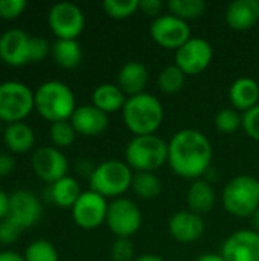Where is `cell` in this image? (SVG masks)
I'll return each mask as SVG.
<instances>
[{
  "instance_id": "f35d334b",
  "label": "cell",
  "mask_w": 259,
  "mask_h": 261,
  "mask_svg": "<svg viewBox=\"0 0 259 261\" xmlns=\"http://www.w3.org/2000/svg\"><path fill=\"white\" fill-rule=\"evenodd\" d=\"M15 170V161L8 153H0V177L9 176Z\"/></svg>"
},
{
  "instance_id": "74e56055",
  "label": "cell",
  "mask_w": 259,
  "mask_h": 261,
  "mask_svg": "<svg viewBox=\"0 0 259 261\" xmlns=\"http://www.w3.org/2000/svg\"><path fill=\"white\" fill-rule=\"evenodd\" d=\"M163 3L160 0H139V9L148 17H160Z\"/></svg>"
},
{
  "instance_id": "ee69618b",
  "label": "cell",
  "mask_w": 259,
  "mask_h": 261,
  "mask_svg": "<svg viewBox=\"0 0 259 261\" xmlns=\"http://www.w3.org/2000/svg\"><path fill=\"white\" fill-rule=\"evenodd\" d=\"M252 226H253V231L259 234V208L255 211V214L252 216Z\"/></svg>"
},
{
  "instance_id": "ab89813d",
  "label": "cell",
  "mask_w": 259,
  "mask_h": 261,
  "mask_svg": "<svg viewBox=\"0 0 259 261\" xmlns=\"http://www.w3.org/2000/svg\"><path fill=\"white\" fill-rule=\"evenodd\" d=\"M9 217V196L0 190V220Z\"/></svg>"
},
{
  "instance_id": "d590c367",
  "label": "cell",
  "mask_w": 259,
  "mask_h": 261,
  "mask_svg": "<svg viewBox=\"0 0 259 261\" xmlns=\"http://www.w3.org/2000/svg\"><path fill=\"white\" fill-rule=\"evenodd\" d=\"M243 128L249 138L259 141V104L243 113Z\"/></svg>"
},
{
  "instance_id": "7c38bea8",
  "label": "cell",
  "mask_w": 259,
  "mask_h": 261,
  "mask_svg": "<svg viewBox=\"0 0 259 261\" xmlns=\"http://www.w3.org/2000/svg\"><path fill=\"white\" fill-rule=\"evenodd\" d=\"M107 199L95 191H84L72 208L75 223L82 229H95L107 219Z\"/></svg>"
},
{
  "instance_id": "60d3db41",
  "label": "cell",
  "mask_w": 259,
  "mask_h": 261,
  "mask_svg": "<svg viewBox=\"0 0 259 261\" xmlns=\"http://www.w3.org/2000/svg\"><path fill=\"white\" fill-rule=\"evenodd\" d=\"M0 261H24V257H21L15 251H2L0 252Z\"/></svg>"
},
{
  "instance_id": "3957f363",
  "label": "cell",
  "mask_w": 259,
  "mask_h": 261,
  "mask_svg": "<svg viewBox=\"0 0 259 261\" xmlns=\"http://www.w3.org/2000/svg\"><path fill=\"white\" fill-rule=\"evenodd\" d=\"M35 109L47 121H69L76 110L72 89L61 81H46L35 92Z\"/></svg>"
},
{
  "instance_id": "5b68a950",
  "label": "cell",
  "mask_w": 259,
  "mask_h": 261,
  "mask_svg": "<svg viewBox=\"0 0 259 261\" xmlns=\"http://www.w3.org/2000/svg\"><path fill=\"white\" fill-rule=\"evenodd\" d=\"M223 206L235 217H252L259 208V180L241 174L231 179L223 190Z\"/></svg>"
},
{
  "instance_id": "484cf974",
  "label": "cell",
  "mask_w": 259,
  "mask_h": 261,
  "mask_svg": "<svg viewBox=\"0 0 259 261\" xmlns=\"http://www.w3.org/2000/svg\"><path fill=\"white\" fill-rule=\"evenodd\" d=\"M50 52L55 63L64 69H73L82 60V50L76 40H56Z\"/></svg>"
},
{
  "instance_id": "8d00e7d4",
  "label": "cell",
  "mask_w": 259,
  "mask_h": 261,
  "mask_svg": "<svg viewBox=\"0 0 259 261\" xmlns=\"http://www.w3.org/2000/svg\"><path fill=\"white\" fill-rule=\"evenodd\" d=\"M26 0H0V17L5 20L17 18L26 9Z\"/></svg>"
},
{
  "instance_id": "4316f807",
  "label": "cell",
  "mask_w": 259,
  "mask_h": 261,
  "mask_svg": "<svg viewBox=\"0 0 259 261\" xmlns=\"http://www.w3.org/2000/svg\"><path fill=\"white\" fill-rule=\"evenodd\" d=\"M131 190L134 191V194L137 197H140L143 200H153L160 194L162 182L151 171H137L133 176Z\"/></svg>"
},
{
  "instance_id": "e575fe53",
  "label": "cell",
  "mask_w": 259,
  "mask_h": 261,
  "mask_svg": "<svg viewBox=\"0 0 259 261\" xmlns=\"http://www.w3.org/2000/svg\"><path fill=\"white\" fill-rule=\"evenodd\" d=\"M21 231L23 228L15 220H12L11 217H6L5 220L0 222V243L2 245L15 243L20 239Z\"/></svg>"
},
{
  "instance_id": "8fae6325",
  "label": "cell",
  "mask_w": 259,
  "mask_h": 261,
  "mask_svg": "<svg viewBox=\"0 0 259 261\" xmlns=\"http://www.w3.org/2000/svg\"><path fill=\"white\" fill-rule=\"evenodd\" d=\"M212 46L205 38H191L176 50V66L188 76L205 72L212 61Z\"/></svg>"
},
{
  "instance_id": "7bdbcfd3",
  "label": "cell",
  "mask_w": 259,
  "mask_h": 261,
  "mask_svg": "<svg viewBox=\"0 0 259 261\" xmlns=\"http://www.w3.org/2000/svg\"><path fill=\"white\" fill-rule=\"evenodd\" d=\"M134 261H165L160 255H156V254H145V255H140L137 258H134Z\"/></svg>"
},
{
  "instance_id": "7402d4cb",
  "label": "cell",
  "mask_w": 259,
  "mask_h": 261,
  "mask_svg": "<svg viewBox=\"0 0 259 261\" xmlns=\"http://www.w3.org/2000/svg\"><path fill=\"white\" fill-rule=\"evenodd\" d=\"M229 99L235 110L247 112L259 104V86L252 78H238L229 89Z\"/></svg>"
},
{
  "instance_id": "9c48e42d",
  "label": "cell",
  "mask_w": 259,
  "mask_h": 261,
  "mask_svg": "<svg viewBox=\"0 0 259 261\" xmlns=\"http://www.w3.org/2000/svg\"><path fill=\"white\" fill-rule=\"evenodd\" d=\"M49 28L58 40H76L84 29V14L79 6L70 2L55 3L49 11Z\"/></svg>"
},
{
  "instance_id": "4dcf8cb0",
  "label": "cell",
  "mask_w": 259,
  "mask_h": 261,
  "mask_svg": "<svg viewBox=\"0 0 259 261\" xmlns=\"http://www.w3.org/2000/svg\"><path fill=\"white\" fill-rule=\"evenodd\" d=\"M50 139L53 142V145L60 147V148H66V147H70L76 138V130L73 128L70 119L69 121H58V122H53L50 125Z\"/></svg>"
},
{
  "instance_id": "ba28073f",
  "label": "cell",
  "mask_w": 259,
  "mask_h": 261,
  "mask_svg": "<svg viewBox=\"0 0 259 261\" xmlns=\"http://www.w3.org/2000/svg\"><path fill=\"white\" fill-rule=\"evenodd\" d=\"M105 223L118 239H130L142 226V213L133 200L118 197L108 203Z\"/></svg>"
},
{
  "instance_id": "1f68e13d",
  "label": "cell",
  "mask_w": 259,
  "mask_h": 261,
  "mask_svg": "<svg viewBox=\"0 0 259 261\" xmlns=\"http://www.w3.org/2000/svg\"><path fill=\"white\" fill-rule=\"evenodd\" d=\"M102 8L108 17L122 20L131 17L139 9V0H105Z\"/></svg>"
},
{
  "instance_id": "603a6c76",
  "label": "cell",
  "mask_w": 259,
  "mask_h": 261,
  "mask_svg": "<svg viewBox=\"0 0 259 261\" xmlns=\"http://www.w3.org/2000/svg\"><path fill=\"white\" fill-rule=\"evenodd\" d=\"M93 106L102 110L104 113H114L124 109L127 102V95L116 84H101L93 90Z\"/></svg>"
},
{
  "instance_id": "44dd1931",
  "label": "cell",
  "mask_w": 259,
  "mask_h": 261,
  "mask_svg": "<svg viewBox=\"0 0 259 261\" xmlns=\"http://www.w3.org/2000/svg\"><path fill=\"white\" fill-rule=\"evenodd\" d=\"M215 200H217V194L214 187L211 185V182L203 180V179H195L186 194V202L189 206V211L202 216L206 214L209 211H212V208L215 206Z\"/></svg>"
},
{
  "instance_id": "2e32d148",
  "label": "cell",
  "mask_w": 259,
  "mask_h": 261,
  "mask_svg": "<svg viewBox=\"0 0 259 261\" xmlns=\"http://www.w3.org/2000/svg\"><path fill=\"white\" fill-rule=\"evenodd\" d=\"M41 213V202L32 191L18 190L9 196V217L23 229L34 226L40 220Z\"/></svg>"
},
{
  "instance_id": "cb8c5ba5",
  "label": "cell",
  "mask_w": 259,
  "mask_h": 261,
  "mask_svg": "<svg viewBox=\"0 0 259 261\" xmlns=\"http://www.w3.org/2000/svg\"><path fill=\"white\" fill-rule=\"evenodd\" d=\"M3 141L12 153H27L35 144V135L27 124L14 122L5 128Z\"/></svg>"
},
{
  "instance_id": "277c9868",
  "label": "cell",
  "mask_w": 259,
  "mask_h": 261,
  "mask_svg": "<svg viewBox=\"0 0 259 261\" xmlns=\"http://www.w3.org/2000/svg\"><path fill=\"white\" fill-rule=\"evenodd\" d=\"M125 161L131 170L153 173L168 162V142L157 135L134 136L125 148Z\"/></svg>"
},
{
  "instance_id": "d6986e66",
  "label": "cell",
  "mask_w": 259,
  "mask_h": 261,
  "mask_svg": "<svg viewBox=\"0 0 259 261\" xmlns=\"http://www.w3.org/2000/svg\"><path fill=\"white\" fill-rule=\"evenodd\" d=\"M226 21L235 31H249L259 21V0H235L226 9Z\"/></svg>"
},
{
  "instance_id": "6da1fadb",
  "label": "cell",
  "mask_w": 259,
  "mask_h": 261,
  "mask_svg": "<svg viewBox=\"0 0 259 261\" xmlns=\"http://www.w3.org/2000/svg\"><path fill=\"white\" fill-rule=\"evenodd\" d=\"M211 162V141L195 128H183L168 142V164L180 177L195 180L209 171Z\"/></svg>"
},
{
  "instance_id": "e0dca14e",
  "label": "cell",
  "mask_w": 259,
  "mask_h": 261,
  "mask_svg": "<svg viewBox=\"0 0 259 261\" xmlns=\"http://www.w3.org/2000/svg\"><path fill=\"white\" fill-rule=\"evenodd\" d=\"M168 229L174 240L180 243H192L205 234V222L202 216L192 211H179L169 219Z\"/></svg>"
},
{
  "instance_id": "b9f144b4",
  "label": "cell",
  "mask_w": 259,
  "mask_h": 261,
  "mask_svg": "<svg viewBox=\"0 0 259 261\" xmlns=\"http://www.w3.org/2000/svg\"><path fill=\"white\" fill-rule=\"evenodd\" d=\"M195 261H224L221 254H202Z\"/></svg>"
},
{
  "instance_id": "9a60e30c",
  "label": "cell",
  "mask_w": 259,
  "mask_h": 261,
  "mask_svg": "<svg viewBox=\"0 0 259 261\" xmlns=\"http://www.w3.org/2000/svg\"><path fill=\"white\" fill-rule=\"evenodd\" d=\"M224 261H259V234L253 229H240L229 236L221 248Z\"/></svg>"
},
{
  "instance_id": "ffe728a7",
  "label": "cell",
  "mask_w": 259,
  "mask_h": 261,
  "mask_svg": "<svg viewBox=\"0 0 259 261\" xmlns=\"http://www.w3.org/2000/svg\"><path fill=\"white\" fill-rule=\"evenodd\" d=\"M148 69L140 61H128L125 63L118 73V86L121 90L130 96H136L143 93L148 84Z\"/></svg>"
},
{
  "instance_id": "836d02e7",
  "label": "cell",
  "mask_w": 259,
  "mask_h": 261,
  "mask_svg": "<svg viewBox=\"0 0 259 261\" xmlns=\"http://www.w3.org/2000/svg\"><path fill=\"white\" fill-rule=\"evenodd\" d=\"M113 261H134V246L130 239H116L110 248Z\"/></svg>"
},
{
  "instance_id": "f546056e",
  "label": "cell",
  "mask_w": 259,
  "mask_h": 261,
  "mask_svg": "<svg viewBox=\"0 0 259 261\" xmlns=\"http://www.w3.org/2000/svg\"><path fill=\"white\" fill-rule=\"evenodd\" d=\"M24 261H60L55 246L47 240L32 242L24 252Z\"/></svg>"
},
{
  "instance_id": "ac0fdd59",
  "label": "cell",
  "mask_w": 259,
  "mask_h": 261,
  "mask_svg": "<svg viewBox=\"0 0 259 261\" xmlns=\"http://www.w3.org/2000/svg\"><path fill=\"white\" fill-rule=\"evenodd\" d=\"M70 122L78 135L82 136H99L108 127V115L92 106L76 107L73 112Z\"/></svg>"
},
{
  "instance_id": "d6a6232c",
  "label": "cell",
  "mask_w": 259,
  "mask_h": 261,
  "mask_svg": "<svg viewBox=\"0 0 259 261\" xmlns=\"http://www.w3.org/2000/svg\"><path fill=\"white\" fill-rule=\"evenodd\" d=\"M215 127L220 133H234L243 127V115L235 109H223L215 116Z\"/></svg>"
},
{
  "instance_id": "f1b7e54d",
  "label": "cell",
  "mask_w": 259,
  "mask_h": 261,
  "mask_svg": "<svg viewBox=\"0 0 259 261\" xmlns=\"http://www.w3.org/2000/svg\"><path fill=\"white\" fill-rule=\"evenodd\" d=\"M185 78H186V75H185L176 64H171V66H166V67L159 73L157 86H159V89H160L163 93L172 95V93H177L179 90L183 89V86H185Z\"/></svg>"
},
{
  "instance_id": "5bb4252c",
  "label": "cell",
  "mask_w": 259,
  "mask_h": 261,
  "mask_svg": "<svg viewBox=\"0 0 259 261\" xmlns=\"http://www.w3.org/2000/svg\"><path fill=\"white\" fill-rule=\"evenodd\" d=\"M0 58L14 67L32 63V37L21 29H9L0 37Z\"/></svg>"
},
{
  "instance_id": "30bf717a",
  "label": "cell",
  "mask_w": 259,
  "mask_h": 261,
  "mask_svg": "<svg viewBox=\"0 0 259 261\" xmlns=\"http://www.w3.org/2000/svg\"><path fill=\"white\" fill-rule=\"evenodd\" d=\"M151 38L163 49H180L188 40H191V28L189 24L172 15H160L154 18V21L150 26Z\"/></svg>"
},
{
  "instance_id": "52a82bcc",
  "label": "cell",
  "mask_w": 259,
  "mask_h": 261,
  "mask_svg": "<svg viewBox=\"0 0 259 261\" xmlns=\"http://www.w3.org/2000/svg\"><path fill=\"white\" fill-rule=\"evenodd\" d=\"M35 107V93L18 81L0 84V121L14 124L21 122Z\"/></svg>"
},
{
  "instance_id": "7a4b0ae2",
  "label": "cell",
  "mask_w": 259,
  "mask_h": 261,
  "mask_svg": "<svg viewBox=\"0 0 259 261\" xmlns=\"http://www.w3.org/2000/svg\"><path fill=\"white\" fill-rule=\"evenodd\" d=\"M122 116L127 128L134 136L154 135L163 122V106L151 93H140L127 98L122 109Z\"/></svg>"
},
{
  "instance_id": "4fadbf2b",
  "label": "cell",
  "mask_w": 259,
  "mask_h": 261,
  "mask_svg": "<svg viewBox=\"0 0 259 261\" xmlns=\"http://www.w3.org/2000/svg\"><path fill=\"white\" fill-rule=\"evenodd\" d=\"M32 170L35 174L47 184H55L67 176V159L55 147H40L32 154Z\"/></svg>"
},
{
  "instance_id": "8992f818",
  "label": "cell",
  "mask_w": 259,
  "mask_h": 261,
  "mask_svg": "<svg viewBox=\"0 0 259 261\" xmlns=\"http://www.w3.org/2000/svg\"><path fill=\"white\" fill-rule=\"evenodd\" d=\"M133 176L134 174L127 162L110 159L95 167L90 176V190L105 199H118L131 188Z\"/></svg>"
},
{
  "instance_id": "d4e9b609",
  "label": "cell",
  "mask_w": 259,
  "mask_h": 261,
  "mask_svg": "<svg viewBox=\"0 0 259 261\" xmlns=\"http://www.w3.org/2000/svg\"><path fill=\"white\" fill-rule=\"evenodd\" d=\"M49 193H50L52 202L61 208H73V205L82 194L79 184L70 176H66L60 179L58 182L52 184Z\"/></svg>"
},
{
  "instance_id": "83f0119b",
  "label": "cell",
  "mask_w": 259,
  "mask_h": 261,
  "mask_svg": "<svg viewBox=\"0 0 259 261\" xmlns=\"http://www.w3.org/2000/svg\"><path fill=\"white\" fill-rule=\"evenodd\" d=\"M166 6L172 15L185 21L202 17L208 8L205 0H169Z\"/></svg>"
}]
</instances>
